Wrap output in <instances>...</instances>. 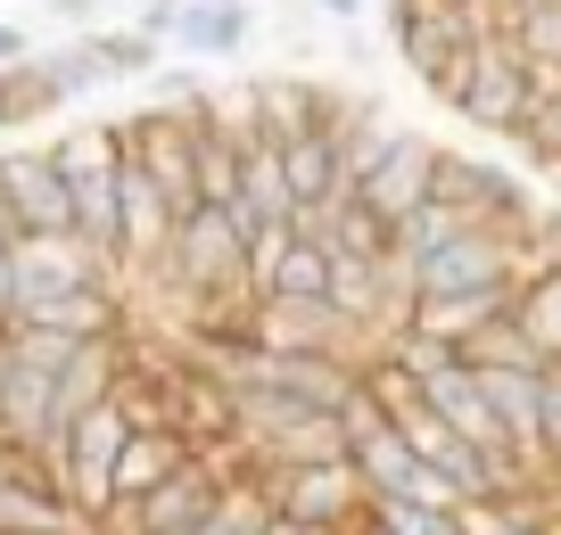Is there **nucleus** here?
Returning a JSON list of instances; mask_svg holds the SVG:
<instances>
[{"mask_svg":"<svg viewBox=\"0 0 561 535\" xmlns=\"http://www.w3.org/2000/svg\"><path fill=\"white\" fill-rule=\"evenodd\" d=\"M479 34L488 25L462 0H397V18H388V42L413 67V83L438 107H455V116H462V91H471V67H479Z\"/></svg>","mask_w":561,"mask_h":535,"instance_id":"1","label":"nucleus"},{"mask_svg":"<svg viewBox=\"0 0 561 535\" xmlns=\"http://www.w3.org/2000/svg\"><path fill=\"white\" fill-rule=\"evenodd\" d=\"M124 445H133V420H124V404H116V396L67 429V453H58V486H67V502H75V519H83V527H100V519L116 511V462H124Z\"/></svg>","mask_w":561,"mask_h":535,"instance_id":"2","label":"nucleus"},{"mask_svg":"<svg viewBox=\"0 0 561 535\" xmlns=\"http://www.w3.org/2000/svg\"><path fill=\"white\" fill-rule=\"evenodd\" d=\"M240 469V462H231ZM273 502V519H306V527H364L371 519V486L355 462H314V469H248Z\"/></svg>","mask_w":561,"mask_h":535,"instance_id":"3","label":"nucleus"},{"mask_svg":"<svg viewBox=\"0 0 561 535\" xmlns=\"http://www.w3.org/2000/svg\"><path fill=\"white\" fill-rule=\"evenodd\" d=\"M0 223L18 240H50V231H75V190L58 173L50 149H0Z\"/></svg>","mask_w":561,"mask_h":535,"instance_id":"4","label":"nucleus"},{"mask_svg":"<svg viewBox=\"0 0 561 535\" xmlns=\"http://www.w3.org/2000/svg\"><path fill=\"white\" fill-rule=\"evenodd\" d=\"M537 116V83H528V58L512 50L504 34H479V67H471V91H462V124L512 140L520 124Z\"/></svg>","mask_w":561,"mask_h":535,"instance_id":"5","label":"nucleus"},{"mask_svg":"<svg viewBox=\"0 0 561 535\" xmlns=\"http://www.w3.org/2000/svg\"><path fill=\"white\" fill-rule=\"evenodd\" d=\"M100 280H116L100 256H91L83 231H50V240H18V289H9V322H18L25 305H50V296H75V289H100ZM124 289V280H116Z\"/></svg>","mask_w":561,"mask_h":535,"instance_id":"6","label":"nucleus"},{"mask_svg":"<svg viewBox=\"0 0 561 535\" xmlns=\"http://www.w3.org/2000/svg\"><path fill=\"white\" fill-rule=\"evenodd\" d=\"M438 140H430V132H404V124H397V140H388V156H380V165H371V182H364V190H355V198H364V207L371 214H380V223L388 231H397L404 223V214H421V207H430V198H438Z\"/></svg>","mask_w":561,"mask_h":535,"instance_id":"7","label":"nucleus"},{"mask_svg":"<svg viewBox=\"0 0 561 535\" xmlns=\"http://www.w3.org/2000/svg\"><path fill=\"white\" fill-rule=\"evenodd\" d=\"M438 198H446V207H462L471 223H528V214H537V198H528L520 173L495 165V156H471V149H446L438 156Z\"/></svg>","mask_w":561,"mask_h":535,"instance_id":"8","label":"nucleus"},{"mask_svg":"<svg viewBox=\"0 0 561 535\" xmlns=\"http://www.w3.org/2000/svg\"><path fill=\"white\" fill-rule=\"evenodd\" d=\"M421 396H430V412H446V420H455V429L462 437H471V445L479 453H488V462L495 469H504V478H537V469H528L520 462V445H512V429H504V412H495V404H488V387H479V371L471 363H455V371H438V380H430V387H421Z\"/></svg>","mask_w":561,"mask_h":535,"instance_id":"9","label":"nucleus"},{"mask_svg":"<svg viewBox=\"0 0 561 535\" xmlns=\"http://www.w3.org/2000/svg\"><path fill=\"white\" fill-rule=\"evenodd\" d=\"M0 535H83V519H75L67 486L42 462H9V478H0Z\"/></svg>","mask_w":561,"mask_h":535,"instance_id":"10","label":"nucleus"},{"mask_svg":"<svg viewBox=\"0 0 561 535\" xmlns=\"http://www.w3.org/2000/svg\"><path fill=\"white\" fill-rule=\"evenodd\" d=\"M191 462H198V445L182 429H133V445H124V462H116V502L158 495V486L182 478Z\"/></svg>","mask_w":561,"mask_h":535,"instance_id":"11","label":"nucleus"},{"mask_svg":"<svg viewBox=\"0 0 561 535\" xmlns=\"http://www.w3.org/2000/svg\"><path fill=\"white\" fill-rule=\"evenodd\" d=\"M248 34H256V9L248 0H182V50L191 58H240Z\"/></svg>","mask_w":561,"mask_h":535,"instance_id":"12","label":"nucleus"},{"mask_svg":"<svg viewBox=\"0 0 561 535\" xmlns=\"http://www.w3.org/2000/svg\"><path fill=\"white\" fill-rule=\"evenodd\" d=\"M355 469H364L371 502H380V495H404V486L421 478V453L404 445V429H397V420H380L371 437H355Z\"/></svg>","mask_w":561,"mask_h":535,"instance_id":"13","label":"nucleus"},{"mask_svg":"<svg viewBox=\"0 0 561 535\" xmlns=\"http://www.w3.org/2000/svg\"><path fill=\"white\" fill-rule=\"evenodd\" d=\"M50 107H67V91L42 74V58H25V67H0V132H25V124H42Z\"/></svg>","mask_w":561,"mask_h":535,"instance_id":"14","label":"nucleus"},{"mask_svg":"<svg viewBox=\"0 0 561 535\" xmlns=\"http://www.w3.org/2000/svg\"><path fill=\"white\" fill-rule=\"evenodd\" d=\"M462 363L471 371H545V354L520 329V313H504V322H488L479 338H462Z\"/></svg>","mask_w":561,"mask_h":535,"instance_id":"15","label":"nucleus"},{"mask_svg":"<svg viewBox=\"0 0 561 535\" xmlns=\"http://www.w3.org/2000/svg\"><path fill=\"white\" fill-rule=\"evenodd\" d=\"M91 50H100L107 83H140V74H165V67H158L165 42H149L140 25H91Z\"/></svg>","mask_w":561,"mask_h":535,"instance_id":"16","label":"nucleus"},{"mask_svg":"<svg viewBox=\"0 0 561 535\" xmlns=\"http://www.w3.org/2000/svg\"><path fill=\"white\" fill-rule=\"evenodd\" d=\"M512 313H520V329L537 338L545 363H561V272H528V280H520V305H512Z\"/></svg>","mask_w":561,"mask_h":535,"instance_id":"17","label":"nucleus"},{"mask_svg":"<svg viewBox=\"0 0 561 535\" xmlns=\"http://www.w3.org/2000/svg\"><path fill=\"white\" fill-rule=\"evenodd\" d=\"M42 74H50L67 100H83V91L107 83V67H100V50H91V34H75V42H58V50H42Z\"/></svg>","mask_w":561,"mask_h":535,"instance_id":"18","label":"nucleus"},{"mask_svg":"<svg viewBox=\"0 0 561 535\" xmlns=\"http://www.w3.org/2000/svg\"><path fill=\"white\" fill-rule=\"evenodd\" d=\"M264 296H331V247L298 240L289 256H280V272H273V289H264Z\"/></svg>","mask_w":561,"mask_h":535,"instance_id":"19","label":"nucleus"},{"mask_svg":"<svg viewBox=\"0 0 561 535\" xmlns=\"http://www.w3.org/2000/svg\"><path fill=\"white\" fill-rule=\"evenodd\" d=\"M371 519L388 535H462V511H421V502H397V495L371 502Z\"/></svg>","mask_w":561,"mask_h":535,"instance_id":"20","label":"nucleus"},{"mask_svg":"<svg viewBox=\"0 0 561 535\" xmlns=\"http://www.w3.org/2000/svg\"><path fill=\"white\" fill-rule=\"evenodd\" d=\"M537 437H545V462L561 453V363H545V396H537Z\"/></svg>","mask_w":561,"mask_h":535,"instance_id":"21","label":"nucleus"},{"mask_svg":"<svg viewBox=\"0 0 561 535\" xmlns=\"http://www.w3.org/2000/svg\"><path fill=\"white\" fill-rule=\"evenodd\" d=\"M140 34H149V42H174L182 34V0H140Z\"/></svg>","mask_w":561,"mask_h":535,"instance_id":"22","label":"nucleus"},{"mask_svg":"<svg viewBox=\"0 0 561 535\" xmlns=\"http://www.w3.org/2000/svg\"><path fill=\"white\" fill-rule=\"evenodd\" d=\"M25 58H42V42L25 34L18 18H0V67H25Z\"/></svg>","mask_w":561,"mask_h":535,"instance_id":"23","label":"nucleus"},{"mask_svg":"<svg viewBox=\"0 0 561 535\" xmlns=\"http://www.w3.org/2000/svg\"><path fill=\"white\" fill-rule=\"evenodd\" d=\"M9 289H18V231L0 223V313H9Z\"/></svg>","mask_w":561,"mask_h":535,"instance_id":"24","label":"nucleus"},{"mask_svg":"<svg viewBox=\"0 0 561 535\" xmlns=\"http://www.w3.org/2000/svg\"><path fill=\"white\" fill-rule=\"evenodd\" d=\"M42 9H58L75 34H91V25H100V0H42Z\"/></svg>","mask_w":561,"mask_h":535,"instance_id":"25","label":"nucleus"},{"mask_svg":"<svg viewBox=\"0 0 561 535\" xmlns=\"http://www.w3.org/2000/svg\"><path fill=\"white\" fill-rule=\"evenodd\" d=\"M537 486H545V502H553V511H561V453H553V462L537 469Z\"/></svg>","mask_w":561,"mask_h":535,"instance_id":"26","label":"nucleus"},{"mask_svg":"<svg viewBox=\"0 0 561 535\" xmlns=\"http://www.w3.org/2000/svg\"><path fill=\"white\" fill-rule=\"evenodd\" d=\"M314 9H322V18H339V25H355V18H364V0H314Z\"/></svg>","mask_w":561,"mask_h":535,"instance_id":"27","label":"nucleus"},{"mask_svg":"<svg viewBox=\"0 0 561 535\" xmlns=\"http://www.w3.org/2000/svg\"><path fill=\"white\" fill-rule=\"evenodd\" d=\"M364 535H388V527H380V519H364Z\"/></svg>","mask_w":561,"mask_h":535,"instance_id":"28","label":"nucleus"}]
</instances>
